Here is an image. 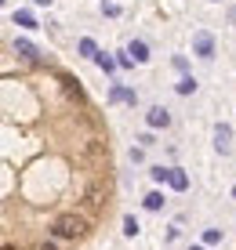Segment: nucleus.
Segmentation results:
<instances>
[{"label":"nucleus","instance_id":"11","mask_svg":"<svg viewBox=\"0 0 236 250\" xmlns=\"http://www.w3.org/2000/svg\"><path fill=\"white\" fill-rule=\"evenodd\" d=\"M196 91V80H193V76H182V80H178V94H193Z\"/></svg>","mask_w":236,"mask_h":250},{"label":"nucleus","instance_id":"14","mask_svg":"<svg viewBox=\"0 0 236 250\" xmlns=\"http://www.w3.org/2000/svg\"><path fill=\"white\" fill-rule=\"evenodd\" d=\"M204 243H207V247L222 243V232H218V229H207V232H204Z\"/></svg>","mask_w":236,"mask_h":250},{"label":"nucleus","instance_id":"3","mask_svg":"<svg viewBox=\"0 0 236 250\" xmlns=\"http://www.w3.org/2000/svg\"><path fill=\"white\" fill-rule=\"evenodd\" d=\"M214 145H218V152H222V156H229V152H233V131H229L225 124L214 127Z\"/></svg>","mask_w":236,"mask_h":250},{"label":"nucleus","instance_id":"4","mask_svg":"<svg viewBox=\"0 0 236 250\" xmlns=\"http://www.w3.org/2000/svg\"><path fill=\"white\" fill-rule=\"evenodd\" d=\"M145 124H149L153 131H160V127H167V124H171V113H167V109H160V105H153V109H149V116H145Z\"/></svg>","mask_w":236,"mask_h":250},{"label":"nucleus","instance_id":"15","mask_svg":"<svg viewBox=\"0 0 236 250\" xmlns=\"http://www.w3.org/2000/svg\"><path fill=\"white\" fill-rule=\"evenodd\" d=\"M94 62H98L102 69H106V73H113V69H117V62H113L109 55H94Z\"/></svg>","mask_w":236,"mask_h":250},{"label":"nucleus","instance_id":"23","mask_svg":"<svg viewBox=\"0 0 236 250\" xmlns=\"http://www.w3.org/2000/svg\"><path fill=\"white\" fill-rule=\"evenodd\" d=\"M0 7H4V0H0Z\"/></svg>","mask_w":236,"mask_h":250},{"label":"nucleus","instance_id":"18","mask_svg":"<svg viewBox=\"0 0 236 250\" xmlns=\"http://www.w3.org/2000/svg\"><path fill=\"white\" fill-rule=\"evenodd\" d=\"M149 174H153V182H167V167H153Z\"/></svg>","mask_w":236,"mask_h":250},{"label":"nucleus","instance_id":"17","mask_svg":"<svg viewBox=\"0 0 236 250\" xmlns=\"http://www.w3.org/2000/svg\"><path fill=\"white\" fill-rule=\"evenodd\" d=\"M102 203V192H98V188H91V192H87V207H91V210H94V207H98Z\"/></svg>","mask_w":236,"mask_h":250},{"label":"nucleus","instance_id":"21","mask_svg":"<svg viewBox=\"0 0 236 250\" xmlns=\"http://www.w3.org/2000/svg\"><path fill=\"white\" fill-rule=\"evenodd\" d=\"M0 250H15V247H0Z\"/></svg>","mask_w":236,"mask_h":250},{"label":"nucleus","instance_id":"22","mask_svg":"<svg viewBox=\"0 0 236 250\" xmlns=\"http://www.w3.org/2000/svg\"><path fill=\"white\" fill-rule=\"evenodd\" d=\"M193 250H204V247H193Z\"/></svg>","mask_w":236,"mask_h":250},{"label":"nucleus","instance_id":"12","mask_svg":"<svg viewBox=\"0 0 236 250\" xmlns=\"http://www.w3.org/2000/svg\"><path fill=\"white\" fill-rule=\"evenodd\" d=\"M160 207H164V196H160V192H149V196H145V210H160Z\"/></svg>","mask_w":236,"mask_h":250},{"label":"nucleus","instance_id":"2","mask_svg":"<svg viewBox=\"0 0 236 250\" xmlns=\"http://www.w3.org/2000/svg\"><path fill=\"white\" fill-rule=\"evenodd\" d=\"M193 51H196L200 58H211V55H214V37H211L207 29H200L196 37H193Z\"/></svg>","mask_w":236,"mask_h":250},{"label":"nucleus","instance_id":"9","mask_svg":"<svg viewBox=\"0 0 236 250\" xmlns=\"http://www.w3.org/2000/svg\"><path fill=\"white\" fill-rule=\"evenodd\" d=\"M15 22H19V25H25V29H37V19H33L29 11H15Z\"/></svg>","mask_w":236,"mask_h":250},{"label":"nucleus","instance_id":"13","mask_svg":"<svg viewBox=\"0 0 236 250\" xmlns=\"http://www.w3.org/2000/svg\"><path fill=\"white\" fill-rule=\"evenodd\" d=\"M62 83H66V94H69V98H84V91L76 87V83L69 80V76H62Z\"/></svg>","mask_w":236,"mask_h":250},{"label":"nucleus","instance_id":"5","mask_svg":"<svg viewBox=\"0 0 236 250\" xmlns=\"http://www.w3.org/2000/svg\"><path fill=\"white\" fill-rule=\"evenodd\" d=\"M167 182H171V188L186 192V188H189V174H186V170H178V167H167Z\"/></svg>","mask_w":236,"mask_h":250},{"label":"nucleus","instance_id":"1","mask_svg":"<svg viewBox=\"0 0 236 250\" xmlns=\"http://www.w3.org/2000/svg\"><path fill=\"white\" fill-rule=\"evenodd\" d=\"M84 229H87V221L80 214H62V218H55V225H51L55 239H76V236H84Z\"/></svg>","mask_w":236,"mask_h":250},{"label":"nucleus","instance_id":"20","mask_svg":"<svg viewBox=\"0 0 236 250\" xmlns=\"http://www.w3.org/2000/svg\"><path fill=\"white\" fill-rule=\"evenodd\" d=\"M233 200H236V185H233Z\"/></svg>","mask_w":236,"mask_h":250},{"label":"nucleus","instance_id":"19","mask_svg":"<svg viewBox=\"0 0 236 250\" xmlns=\"http://www.w3.org/2000/svg\"><path fill=\"white\" fill-rule=\"evenodd\" d=\"M33 4H51V0H33Z\"/></svg>","mask_w":236,"mask_h":250},{"label":"nucleus","instance_id":"8","mask_svg":"<svg viewBox=\"0 0 236 250\" xmlns=\"http://www.w3.org/2000/svg\"><path fill=\"white\" fill-rule=\"evenodd\" d=\"M109 98H113V102H131V105H135V91H124V87H113Z\"/></svg>","mask_w":236,"mask_h":250},{"label":"nucleus","instance_id":"10","mask_svg":"<svg viewBox=\"0 0 236 250\" xmlns=\"http://www.w3.org/2000/svg\"><path fill=\"white\" fill-rule=\"evenodd\" d=\"M80 55H84V58H94V55H98V47H94V40H91V37H84V40H80Z\"/></svg>","mask_w":236,"mask_h":250},{"label":"nucleus","instance_id":"6","mask_svg":"<svg viewBox=\"0 0 236 250\" xmlns=\"http://www.w3.org/2000/svg\"><path fill=\"white\" fill-rule=\"evenodd\" d=\"M127 55H131V62H149V47H145L142 40H131V44H127Z\"/></svg>","mask_w":236,"mask_h":250},{"label":"nucleus","instance_id":"16","mask_svg":"<svg viewBox=\"0 0 236 250\" xmlns=\"http://www.w3.org/2000/svg\"><path fill=\"white\" fill-rule=\"evenodd\" d=\"M124 232H127V236H138V221H135V218H131V214H127V218H124Z\"/></svg>","mask_w":236,"mask_h":250},{"label":"nucleus","instance_id":"7","mask_svg":"<svg viewBox=\"0 0 236 250\" xmlns=\"http://www.w3.org/2000/svg\"><path fill=\"white\" fill-rule=\"evenodd\" d=\"M15 51H19L25 62H37V58H40V55H37V47H33L29 40H15Z\"/></svg>","mask_w":236,"mask_h":250}]
</instances>
